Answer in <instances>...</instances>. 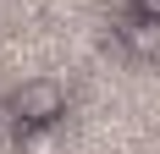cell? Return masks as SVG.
Wrapping results in <instances>:
<instances>
[{
    "label": "cell",
    "instance_id": "1",
    "mask_svg": "<svg viewBox=\"0 0 160 154\" xmlns=\"http://www.w3.org/2000/svg\"><path fill=\"white\" fill-rule=\"evenodd\" d=\"M6 116H11L17 132H44L66 116V88L55 77H28L22 88L6 94Z\"/></svg>",
    "mask_w": 160,
    "mask_h": 154
},
{
    "label": "cell",
    "instance_id": "2",
    "mask_svg": "<svg viewBox=\"0 0 160 154\" xmlns=\"http://www.w3.org/2000/svg\"><path fill=\"white\" fill-rule=\"evenodd\" d=\"M116 33H122V44H127L132 55H160V11H138V6H132Z\"/></svg>",
    "mask_w": 160,
    "mask_h": 154
}]
</instances>
